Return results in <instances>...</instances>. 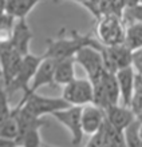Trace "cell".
<instances>
[{
    "label": "cell",
    "mask_w": 142,
    "mask_h": 147,
    "mask_svg": "<svg viewBox=\"0 0 142 147\" xmlns=\"http://www.w3.org/2000/svg\"><path fill=\"white\" fill-rule=\"evenodd\" d=\"M65 30L59 32L58 38L48 39L47 50L44 52L46 58H52L56 60L66 58H75L78 51L85 47H96L101 48L103 46L99 40L94 39L91 35H82L77 31H71L70 36H65Z\"/></svg>",
    "instance_id": "obj_1"
},
{
    "label": "cell",
    "mask_w": 142,
    "mask_h": 147,
    "mask_svg": "<svg viewBox=\"0 0 142 147\" xmlns=\"http://www.w3.org/2000/svg\"><path fill=\"white\" fill-rule=\"evenodd\" d=\"M70 107V105L63 99V98H50L42 96L35 92L23 102H19L15 109H23L32 116L42 118L43 115H52L54 112L60 111Z\"/></svg>",
    "instance_id": "obj_2"
},
{
    "label": "cell",
    "mask_w": 142,
    "mask_h": 147,
    "mask_svg": "<svg viewBox=\"0 0 142 147\" xmlns=\"http://www.w3.org/2000/svg\"><path fill=\"white\" fill-rule=\"evenodd\" d=\"M92 87H94L92 105L106 110L110 106H115L119 103L121 92H119V86L115 74L106 71V74L99 82L92 83Z\"/></svg>",
    "instance_id": "obj_3"
},
{
    "label": "cell",
    "mask_w": 142,
    "mask_h": 147,
    "mask_svg": "<svg viewBox=\"0 0 142 147\" xmlns=\"http://www.w3.org/2000/svg\"><path fill=\"white\" fill-rule=\"evenodd\" d=\"M102 48L96 47H85L78 51L75 55V62L83 67V70L88 75V80L91 83H96L102 79L106 74V67H105L103 56H102Z\"/></svg>",
    "instance_id": "obj_4"
},
{
    "label": "cell",
    "mask_w": 142,
    "mask_h": 147,
    "mask_svg": "<svg viewBox=\"0 0 142 147\" xmlns=\"http://www.w3.org/2000/svg\"><path fill=\"white\" fill-rule=\"evenodd\" d=\"M42 60H43V55L39 56V55L28 54L26 56H23V60H22V64H20V68L18 71V74H16L15 79L7 87H4L8 95L18 92L20 90L24 91V92L28 91L31 82L34 79L35 74L38 71Z\"/></svg>",
    "instance_id": "obj_5"
},
{
    "label": "cell",
    "mask_w": 142,
    "mask_h": 147,
    "mask_svg": "<svg viewBox=\"0 0 142 147\" xmlns=\"http://www.w3.org/2000/svg\"><path fill=\"white\" fill-rule=\"evenodd\" d=\"M96 34L99 42L103 46H117L123 44L125 40V27L122 24V19L117 15H103L98 19Z\"/></svg>",
    "instance_id": "obj_6"
},
{
    "label": "cell",
    "mask_w": 142,
    "mask_h": 147,
    "mask_svg": "<svg viewBox=\"0 0 142 147\" xmlns=\"http://www.w3.org/2000/svg\"><path fill=\"white\" fill-rule=\"evenodd\" d=\"M82 109L83 106H70L67 109L52 114L55 119L70 131L73 146H78L81 143L85 134L82 128Z\"/></svg>",
    "instance_id": "obj_7"
},
{
    "label": "cell",
    "mask_w": 142,
    "mask_h": 147,
    "mask_svg": "<svg viewBox=\"0 0 142 147\" xmlns=\"http://www.w3.org/2000/svg\"><path fill=\"white\" fill-rule=\"evenodd\" d=\"M62 98L70 106H86L92 103L94 87L88 79H74L63 87Z\"/></svg>",
    "instance_id": "obj_8"
},
{
    "label": "cell",
    "mask_w": 142,
    "mask_h": 147,
    "mask_svg": "<svg viewBox=\"0 0 142 147\" xmlns=\"http://www.w3.org/2000/svg\"><path fill=\"white\" fill-rule=\"evenodd\" d=\"M102 56L106 71L115 74L121 68H126L131 66L133 62V51H130L125 44H117V46H103L102 48Z\"/></svg>",
    "instance_id": "obj_9"
},
{
    "label": "cell",
    "mask_w": 142,
    "mask_h": 147,
    "mask_svg": "<svg viewBox=\"0 0 142 147\" xmlns=\"http://www.w3.org/2000/svg\"><path fill=\"white\" fill-rule=\"evenodd\" d=\"M56 63H58L56 59L46 58V56L43 55V60H42V63H40V66H39L36 74H35L32 82H31L30 88H28V91L24 92V95H23V98L20 99V102L26 100L30 95L35 94L40 87H43V86L54 84V72H55Z\"/></svg>",
    "instance_id": "obj_10"
},
{
    "label": "cell",
    "mask_w": 142,
    "mask_h": 147,
    "mask_svg": "<svg viewBox=\"0 0 142 147\" xmlns=\"http://www.w3.org/2000/svg\"><path fill=\"white\" fill-rule=\"evenodd\" d=\"M22 60H23V56L12 48L10 42L4 43L3 52L0 56V66L3 68L4 87H7L15 79L16 74L20 68V64H22Z\"/></svg>",
    "instance_id": "obj_11"
},
{
    "label": "cell",
    "mask_w": 142,
    "mask_h": 147,
    "mask_svg": "<svg viewBox=\"0 0 142 147\" xmlns=\"http://www.w3.org/2000/svg\"><path fill=\"white\" fill-rule=\"evenodd\" d=\"M34 39V34L28 27L26 19H16L15 27L10 39V44L14 50L22 56L30 54V43Z\"/></svg>",
    "instance_id": "obj_12"
},
{
    "label": "cell",
    "mask_w": 142,
    "mask_h": 147,
    "mask_svg": "<svg viewBox=\"0 0 142 147\" xmlns=\"http://www.w3.org/2000/svg\"><path fill=\"white\" fill-rule=\"evenodd\" d=\"M105 122H106V114H105L103 109H101L92 103L83 106V109H82V128H83L85 134L94 135L105 126Z\"/></svg>",
    "instance_id": "obj_13"
},
{
    "label": "cell",
    "mask_w": 142,
    "mask_h": 147,
    "mask_svg": "<svg viewBox=\"0 0 142 147\" xmlns=\"http://www.w3.org/2000/svg\"><path fill=\"white\" fill-rule=\"evenodd\" d=\"M105 114H106V120L119 131H123L137 119V115L131 110V107H127L123 105L110 106L105 110Z\"/></svg>",
    "instance_id": "obj_14"
},
{
    "label": "cell",
    "mask_w": 142,
    "mask_h": 147,
    "mask_svg": "<svg viewBox=\"0 0 142 147\" xmlns=\"http://www.w3.org/2000/svg\"><path fill=\"white\" fill-rule=\"evenodd\" d=\"M117 82L119 86V92H121V100L123 106L130 107L133 96L135 94V72L133 66L121 68L115 72Z\"/></svg>",
    "instance_id": "obj_15"
},
{
    "label": "cell",
    "mask_w": 142,
    "mask_h": 147,
    "mask_svg": "<svg viewBox=\"0 0 142 147\" xmlns=\"http://www.w3.org/2000/svg\"><path fill=\"white\" fill-rule=\"evenodd\" d=\"M75 58H66L58 60L54 72V84L65 87L75 79Z\"/></svg>",
    "instance_id": "obj_16"
},
{
    "label": "cell",
    "mask_w": 142,
    "mask_h": 147,
    "mask_svg": "<svg viewBox=\"0 0 142 147\" xmlns=\"http://www.w3.org/2000/svg\"><path fill=\"white\" fill-rule=\"evenodd\" d=\"M123 44L130 51H137L142 48V23L133 22L125 30V40Z\"/></svg>",
    "instance_id": "obj_17"
},
{
    "label": "cell",
    "mask_w": 142,
    "mask_h": 147,
    "mask_svg": "<svg viewBox=\"0 0 142 147\" xmlns=\"http://www.w3.org/2000/svg\"><path fill=\"white\" fill-rule=\"evenodd\" d=\"M18 136H19V123H18V118H16L15 112L12 110L11 115L0 123V138L16 142Z\"/></svg>",
    "instance_id": "obj_18"
},
{
    "label": "cell",
    "mask_w": 142,
    "mask_h": 147,
    "mask_svg": "<svg viewBox=\"0 0 142 147\" xmlns=\"http://www.w3.org/2000/svg\"><path fill=\"white\" fill-rule=\"evenodd\" d=\"M139 126H141V120L137 119L133 123L123 130V136H125V142L127 147H142V138L139 134Z\"/></svg>",
    "instance_id": "obj_19"
},
{
    "label": "cell",
    "mask_w": 142,
    "mask_h": 147,
    "mask_svg": "<svg viewBox=\"0 0 142 147\" xmlns=\"http://www.w3.org/2000/svg\"><path fill=\"white\" fill-rule=\"evenodd\" d=\"M40 128L35 127L26 131L16 139V144L22 147H42V138H40Z\"/></svg>",
    "instance_id": "obj_20"
},
{
    "label": "cell",
    "mask_w": 142,
    "mask_h": 147,
    "mask_svg": "<svg viewBox=\"0 0 142 147\" xmlns=\"http://www.w3.org/2000/svg\"><path fill=\"white\" fill-rule=\"evenodd\" d=\"M14 27H15V18L7 12L0 13V42H10Z\"/></svg>",
    "instance_id": "obj_21"
},
{
    "label": "cell",
    "mask_w": 142,
    "mask_h": 147,
    "mask_svg": "<svg viewBox=\"0 0 142 147\" xmlns=\"http://www.w3.org/2000/svg\"><path fill=\"white\" fill-rule=\"evenodd\" d=\"M11 114L12 110L10 109V105H8V94L5 88L0 87V123L7 119Z\"/></svg>",
    "instance_id": "obj_22"
},
{
    "label": "cell",
    "mask_w": 142,
    "mask_h": 147,
    "mask_svg": "<svg viewBox=\"0 0 142 147\" xmlns=\"http://www.w3.org/2000/svg\"><path fill=\"white\" fill-rule=\"evenodd\" d=\"M126 15L129 19L133 22H139L142 23V4H137L134 7L126 8Z\"/></svg>",
    "instance_id": "obj_23"
},
{
    "label": "cell",
    "mask_w": 142,
    "mask_h": 147,
    "mask_svg": "<svg viewBox=\"0 0 142 147\" xmlns=\"http://www.w3.org/2000/svg\"><path fill=\"white\" fill-rule=\"evenodd\" d=\"M103 142H105V131L103 127H102L98 132L91 135V139L88 140L86 147H103Z\"/></svg>",
    "instance_id": "obj_24"
},
{
    "label": "cell",
    "mask_w": 142,
    "mask_h": 147,
    "mask_svg": "<svg viewBox=\"0 0 142 147\" xmlns=\"http://www.w3.org/2000/svg\"><path fill=\"white\" fill-rule=\"evenodd\" d=\"M125 4H126V8H130L139 4V0H125Z\"/></svg>",
    "instance_id": "obj_25"
},
{
    "label": "cell",
    "mask_w": 142,
    "mask_h": 147,
    "mask_svg": "<svg viewBox=\"0 0 142 147\" xmlns=\"http://www.w3.org/2000/svg\"><path fill=\"white\" fill-rule=\"evenodd\" d=\"M0 79H3V68L0 66Z\"/></svg>",
    "instance_id": "obj_26"
},
{
    "label": "cell",
    "mask_w": 142,
    "mask_h": 147,
    "mask_svg": "<svg viewBox=\"0 0 142 147\" xmlns=\"http://www.w3.org/2000/svg\"><path fill=\"white\" fill-rule=\"evenodd\" d=\"M139 134H141V138H142V122H141V126H139Z\"/></svg>",
    "instance_id": "obj_27"
},
{
    "label": "cell",
    "mask_w": 142,
    "mask_h": 147,
    "mask_svg": "<svg viewBox=\"0 0 142 147\" xmlns=\"http://www.w3.org/2000/svg\"><path fill=\"white\" fill-rule=\"evenodd\" d=\"M44 147H52V146H48V144H46V146H44Z\"/></svg>",
    "instance_id": "obj_28"
},
{
    "label": "cell",
    "mask_w": 142,
    "mask_h": 147,
    "mask_svg": "<svg viewBox=\"0 0 142 147\" xmlns=\"http://www.w3.org/2000/svg\"><path fill=\"white\" fill-rule=\"evenodd\" d=\"M139 4H142V0H139Z\"/></svg>",
    "instance_id": "obj_29"
}]
</instances>
